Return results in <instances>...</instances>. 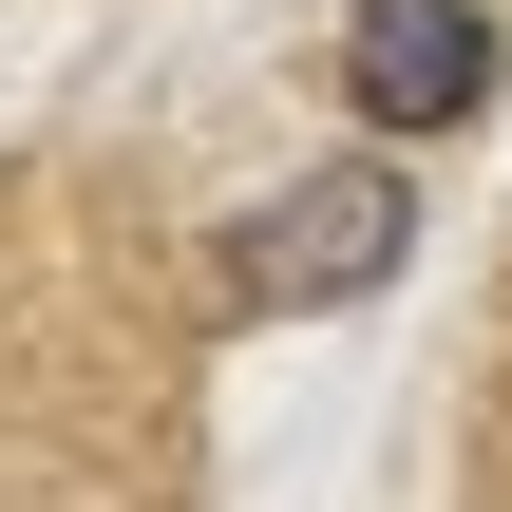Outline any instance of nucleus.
<instances>
[{"mask_svg":"<svg viewBox=\"0 0 512 512\" xmlns=\"http://www.w3.org/2000/svg\"><path fill=\"white\" fill-rule=\"evenodd\" d=\"M399 247H418V190L399 171H323V190H266L247 209V247L209 266L247 323H285V304H361V285H399Z\"/></svg>","mask_w":512,"mask_h":512,"instance_id":"nucleus-1","label":"nucleus"},{"mask_svg":"<svg viewBox=\"0 0 512 512\" xmlns=\"http://www.w3.org/2000/svg\"><path fill=\"white\" fill-rule=\"evenodd\" d=\"M342 95H361L380 133H456V114L494 95V19H475V0H361V19H342Z\"/></svg>","mask_w":512,"mask_h":512,"instance_id":"nucleus-2","label":"nucleus"}]
</instances>
